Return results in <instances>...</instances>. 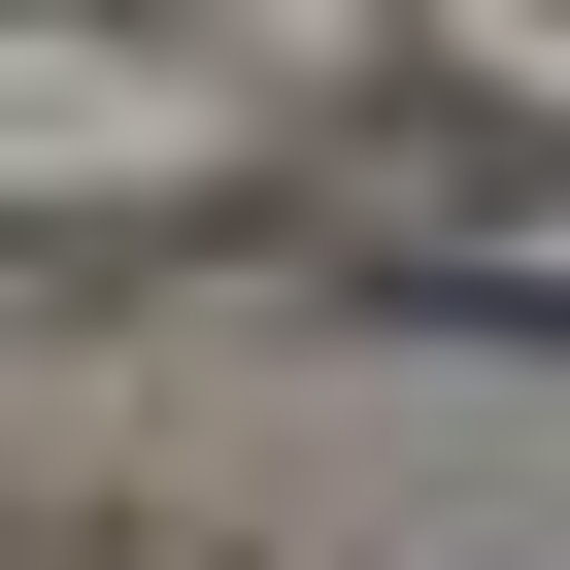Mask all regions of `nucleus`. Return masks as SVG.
<instances>
[]
</instances>
